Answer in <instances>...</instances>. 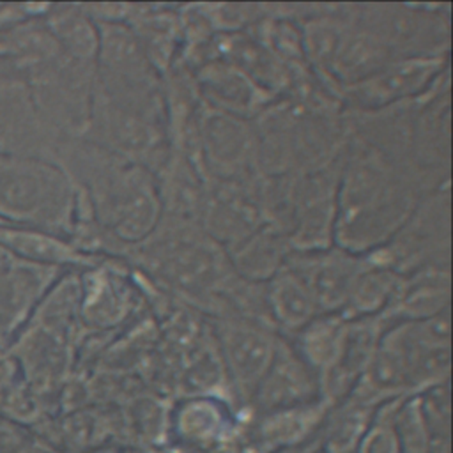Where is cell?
Listing matches in <instances>:
<instances>
[{
    "mask_svg": "<svg viewBox=\"0 0 453 453\" xmlns=\"http://www.w3.org/2000/svg\"><path fill=\"white\" fill-rule=\"evenodd\" d=\"M444 184L350 136L338 180L334 246L356 255L382 248L421 198Z\"/></svg>",
    "mask_w": 453,
    "mask_h": 453,
    "instance_id": "cell-1",
    "label": "cell"
},
{
    "mask_svg": "<svg viewBox=\"0 0 453 453\" xmlns=\"http://www.w3.org/2000/svg\"><path fill=\"white\" fill-rule=\"evenodd\" d=\"M78 193L55 161L0 154V223L71 237Z\"/></svg>",
    "mask_w": 453,
    "mask_h": 453,
    "instance_id": "cell-2",
    "label": "cell"
},
{
    "mask_svg": "<svg viewBox=\"0 0 453 453\" xmlns=\"http://www.w3.org/2000/svg\"><path fill=\"white\" fill-rule=\"evenodd\" d=\"M366 257L398 274L449 267V184L426 193L391 241Z\"/></svg>",
    "mask_w": 453,
    "mask_h": 453,
    "instance_id": "cell-3",
    "label": "cell"
},
{
    "mask_svg": "<svg viewBox=\"0 0 453 453\" xmlns=\"http://www.w3.org/2000/svg\"><path fill=\"white\" fill-rule=\"evenodd\" d=\"M188 157L205 179L258 177V140L253 120L226 115L203 104Z\"/></svg>",
    "mask_w": 453,
    "mask_h": 453,
    "instance_id": "cell-4",
    "label": "cell"
},
{
    "mask_svg": "<svg viewBox=\"0 0 453 453\" xmlns=\"http://www.w3.org/2000/svg\"><path fill=\"white\" fill-rule=\"evenodd\" d=\"M448 4H363L354 5L356 19L375 32L402 57H444L449 50Z\"/></svg>",
    "mask_w": 453,
    "mask_h": 453,
    "instance_id": "cell-5",
    "label": "cell"
},
{
    "mask_svg": "<svg viewBox=\"0 0 453 453\" xmlns=\"http://www.w3.org/2000/svg\"><path fill=\"white\" fill-rule=\"evenodd\" d=\"M449 76V58L402 57L395 58L361 81L338 90L343 111L370 113L426 97Z\"/></svg>",
    "mask_w": 453,
    "mask_h": 453,
    "instance_id": "cell-6",
    "label": "cell"
},
{
    "mask_svg": "<svg viewBox=\"0 0 453 453\" xmlns=\"http://www.w3.org/2000/svg\"><path fill=\"white\" fill-rule=\"evenodd\" d=\"M280 333L271 326L242 317H216L212 338L221 359L230 391L242 402H251L255 389L264 377Z\"/></svg>",
    "mask_w": 453,
    "mask_h": 453,
    "instance_id": "cell-7",
    "label": "cell"
},
{
    "mask_svg": "<svg viewBox=\"0 0 453 453\" xmlns=\"http://www.w3.org/2000/svg\"><path fill=\"white\" fill-rule=\"evenodd\" d=\"M58 143L42 122L21 69L0 48V154L53 161Z\"/></svg>",
    "mask_w": 453,
    "mask_h": 453,
    "instance_id": "cell-8",
    "label": "cell"
},
{
    "mask_svg": "<svg viewBox=\"0 0 453 453\" xmlns=\"http://www.w3.org/2000/svg\"><path fill=\"white\" fill-rule=\"evenodd\" d=\"M347 149L331 163L297 173L287 241L292 251H317L334 244L336 193Z\"/></svg>",
    "mask_w": 453,
    "mask_h": 453,
    "instance_id": "cell-9",
    "label": "cell"
},
{
    "mask_svg": "<svg viewBox=\"0 0 453 453\" xmlns=\"http://www.w3.org/2000/svg\"><path fill=\"white\" fill-rule=\"evenodd\" d=\"M260 177L239 180L207 179L200 226L225 251L265 225L260 205Z\"/></svg>",
    "mask_w": 453,
    "mask_h": 453,
    "instance_id": "cell-10",
    "label": "cell"
},
{
    "mask_svg": "<svg viewBox=\"0 0 453 453\" xmlns=\"http://www.w3.org/2000/svg\"><path fill=\"white\" fill-rule=\"evenodd\" d=\"M322 400L320 382L288 338L280 336L274 356L260 379L250 405L257 416Z\"/></svg>",
    "mask_w": 453,
    "mask_h": 453,
    "instance_id": "cell-11",
    "label": "cell"
},
{
    "mask_svg": "<svg viewBox=\"0 0 453 453\" xmlns=\"http://www.w3.org/2000/svg\"><path fill=\"white\" fill-rule=\"evenodd\" d=\"M365 255L338 246L317 251H292L287 265L294 269L310 288L320 313H342Z\"/></svg>",
    "mask_w": 453,
    "mask_h": 453,
    "instance_id": "cell-12",
    "label": "cell"
},
{
    "mask_svg": "<svg viewBox=\"0 0 453 453\" xmlns=\"http://www.w3.org/2000/svg\"><path fill=\"white\" fill-rule=\"evenodd\" d=\"M191 74L205 106L244 120H255L278 99L221 58L207 60Z\"/></svg>",
    "mask_w": 453,
    "mask_h": 453,
    "instance_id": "cell-13",
    "label": "cell"
},
{
    "mask_svg": "<svg viewBox=\"0 0 453 453\" xmlns=\"http://www.w3.org/2000/svg\"><path fill=\"white\" fill-rule=\"evenodd\" d=\"M386 327L388 322L380 315L347 319L338 352L329 368L319 377L320 396L329 407L345 400L354 389Z\"/></svg>",
    "mask_w": 453,
    "mask_h": 453,
    "instance_id": "cell-14",
    "label": "cell"
},
{
    "mask_svg": "<svg viewBox=\"0 0 453 453\" xmlns=\"http://www.w3.org/2000/svg\"><path fill=\"white\" fill-rule=\"evenodd\" d=\"M64 273L21 260L0 246V336L27 322Z\"/></svg>",
    "mask_w": 453,
    "mask_h": 453,
    "instance_id": "cell-15",
    "label": "cell"
},
{
    "mask_svg": "<svg viewBox=\"0 0 453 453\" xmlns=\"http://www.w3.org/2000/svg\"><path fill=\"white\" fill-rule=\"evenodd\" d=\"M133 306V290L120 271V258H104L80 271V322L90 329L119 326Z\"/></svg>",
    "mask_w": 453,
    "mask_h": 453,
    "instance_id": "cell-16",
    "label": "cell"
},
{
    "mask_svg": "<svg viewBox=\"0 0 453 453\" xmlns=\"http://www.w3.org/2000/svg\"><path fill=\"white\" fill-rule=\"evenodd\" d=\"M449 267H423L400 276L395 296L380 315L388 324L425 320L449 310Z\"/></svg>",
    "mask_w": 453,
    "mask_h": 453,
    "instance_id": "cell-17",
    "label": "cell"
},
{
    "mask_svg": "<svg viewBox=\"0 0 453 453\" xmlns=\"http://www.w3.org/2000/svg\"><path fill=\"white\" fill-rule=\"evenodd\" d=\"M0 246L21 260L60 271H83L104 260L85 255L67 237L5 223H0Z\"/></svg>",
    "mask_w": 453,
    "mask_h": 453,
    "instance_id": "cell-18",
    "label": "cell"
},
{
    "mask_svg": "<svg viewBox=\"0 0 453 453\" xmlns=\"http://www.w3.org/2000/svg\"><path fill=\"white\" fill-rule=\"evenodd\" d=\"M127 25L140 41L149 62L161 76L175 65L182 46L179 5L133 4Z\"/></svg>",
    "mask_w": 453,
    "mask_h": 453,
    "instance_id": "cell-19",
    "label": "cell"
},
{
    "mask_svg": "<svg viewBox=\"0 0 453 453\" xmlns=\"http://www.w3.org/2000/svg\"><path fill=\"white\" fill-rule=\"evenodd\" d=\"M329 411L324 400L258 416L248 441L251 453H274L313 437Z\"/></svg>",
    "mask_w": 453,
    "mask_h": 453,
    "instance_id": "cell-20",
    "label": "cell"
},
{
    "mask_svg": "<svg viewBox=\"0 0 453 453\" xmlns=\"http://www.w3.org/2000/svg\"><path fill=\"white\" fill-rule=\"evenodd\" d=\"M170 423L177 435L195 446H214L234 428L232 409L219 395H186L173 409Z\"/></svg>",
    "mask_w": 453,
    "mask_h": 453,
    "instance_id": "cell-21",
    "label": "cell"
},
{
    "mask_svg": "<svg viewBox=\"0 0 453 453\" xmlns=\"http://www.w3.org/2000/svg\"><path fill=\"white\" fill-rule=\"evenodd\" d=\"M265 297L274 329L288 336L320 313L303 278L287 264L265 283Z\"/></svg>",
    "mask_w": 453,
    "mask_h": 453,
    "instance_id": "cell-22",
    "label": "cell"
},
{
    "mask_svg": "<svg viewBox=\"0 0 453 453\" xmlns=\"http://www.w3.org/2000/svg\"><path fill=\"white\" fill-rule=\"evenodd\" d=\"M290 253L287 237L269 225H262L239 244L226 250L235 274L255 283H267L287 264Z\"/></svg>",
    "mask_w": 453,
    "mask_h": 453,
    "instance_id": "cell-23",
    "label": "cell"
},
{
    "mask_svg": "<svg viewBox=\"0 0 453 453\" xmlns=\"http://www.w3.org/2000/svg\"><path fill=\"white\" fill-rule=\"evenodd\" d=\"M44 21L69 57L96 64L99 32L96 21L83 11L81 4H51L44 14Z\"/></svg>",
    "mask_w": 453,
    "mask_h": 453,
    "instance_id": "cell-24",
    "label": "cell"
},
{
    "mask_svg": "<svg viewBox=\"0 0 453 453\" xmlns=\"http://www.w3.org/2000/svg\"><path fill=\"white\" fill-rule=\"evenodd\" d=\"M400 276L402 274L396 271L380 265L365 255V264L352 283L342 315L345 319L382 315L395 296Z\"/></svg>",
    "mask_w": 453,
    "mask_h": 453,
    "instance_id": "cell-25",
    "label": "cell"
},
{
    "mask_svg": "<svg viewBox=\"0 0 453 453\" xmlns=\"http://www.w3.org/2000/svg\"><path fill=\"white\" fill-rule=\"evenodd\" d=\"M347 319L342 313H319L297 333L292 334L290 343L299 352V356L311 366V370L320 377L333 363Z\"/></svg>",
    "mask_w": 453,
    "mask_h": 453,
    "instance_id": "cell-26",
    "label": "cell"
},
{
    "mask_svg": "<svg viewBox=\"0 0 453 453\" xmlns=\"http://www.w3.org/2000/svg\"><path fill=\"white\" fill-rule=\"evenodd\" d=\"M21 448V435L14 425L0 419V453H18Z\"/></svg>",
    "mask_w": 453,
    "mask_h": 453,
    "instance_id": "cell-27",
    "label": "cell"
}]
</instances>
